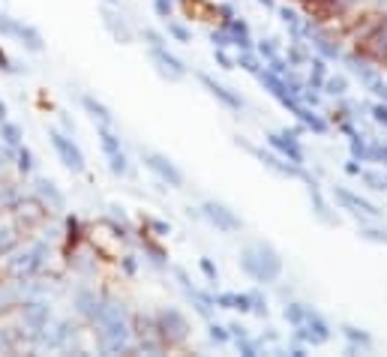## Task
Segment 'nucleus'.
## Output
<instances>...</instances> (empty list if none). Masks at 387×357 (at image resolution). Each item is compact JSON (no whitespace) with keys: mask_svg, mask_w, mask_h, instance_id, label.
I'll return each mask as SVG.
<instances>
[{"mask_svg":"<svg viewBox=\"0 0 387 357\" xmlns=\"http://www.w3.org/2000/svg\"><path fill=\"white\" fill-rule=\"evenodd\" d=\"M156 327H160V340L165 342V349H181L190 340V321L177 306H165L156 312Z\"/></svg>","mask_w":387,"mask_h":357,"instance_id":"obj_1","label":"nucleus"},{"mask_svg":"<svg viewBox=\"0 0 387 357\" xmlns=\"http://www.w3.org/2000/svg\"><path fill=\"white\" fill-rule=\"evenodd\" d=\"M198 211H202V220L204 222H211L216 231H222V234H237L243 228L241 216H237L228 204L216 202V198H207V202H202V204H198Z\"/></svg>","mask_w":387,"mask_h":357,"instance_id":"obj_2","label":"nucleus"},{"mask_svg":"<svg viewBox=\"0 0 387 357\" xmlns=\"http://www.w3.org/2000/svg\"><path fill=\"white\" fill-rule=\"evenodd\" d=\"M142 162H144L147 172L156 174V181H160V183L172 186V190H183V183H186L183 172L172 160H168L165 153H156V151H147V147H142Z\"/></svg>","mask_w":387,"mask_h":357,"instance_id":"obj_3","label":"nucleus"},{"mask_svg":"<svg viewBox=\"0 0 387 357\" xmlns=\"http://www.w3.org/2000/svg\"><path fill=\"white\" fill-rule=\"evenodd\" d=\"M333 202L342 207V211H349L354 220H361V222H366V220H381V207H375L372 202H366V198H361L357 192H351V190H345V186H333Z\"/></svg>","mask_w":387,"mask_h":357,"instance_id":"obj_4","label":"nucleus"},{"mask_svg":"<svg viewBox=\"0 0 387 357\" xmlns=\"http://www.w3.org/2000/svg\"><path fill=\"white\" fill-rule=\"evenodd\" d=\"M250 153H252L255 160L261 162L264 168H271V172H273V174H280V177H291V181H303V183L312 177L310 172H306V165H294V162H289L285 156H280L276 151H264V147H252Z\"/></svg>","mask_w":387,"mask_h":357,"instance_id":"obj_5","label":"nucleus"},{"mask_svg":"<svg viewBox=\"0 0 387 357\" xmlns=\"http://www.w3.org/2000/svg\"><path fill=\"white\" fill-rule=\"evenodd\" d=\"M48 138H52V144H54L57 156H61V162L69 168V172L82 174L84 168H87V162H84L82 147L73 142V135H69V132H61V130H48Z\"/></svg>","mask_w":387,"mask_h":357,"instance_id":"obj_6","label":"nucleus"},{"mask_svg":"<svg viewBox=\"0 0 387 357\" xmlns=\"http://www.w3.org/2000/svg\"><path fill=\"white\" fill-rule=\"evenodd\" d=\"M252 250L258 255V264H261V285L280 282L285 264H282V255L276 252V246L267 243V241H252Z\"/></svg>","mask_w":387,"mask_h":357,"instance_id":"obj_7","label":"nucleus"},{"mask_svg":"<svg viewBox=\"0 0 387 357\" xmlns=\"http://www.w3.org/2000/svg\"><path fill=\"white\" fill-rule=\"evenodd\" d=\"M267 147L276 151L280 156H285L294 165H306V151L301 147V138H294L289 130L282 132H267Z\"/></svg>","mask_w":387,"mask_h":357,"instance_id":"obj_8","label":"nucleus"},{"mask_svg":"<svg viewBox=\"0 0 387 357\" xmlns=\"http://www.w3.org/2000/svg\"><path fill=\"white\" fill-rule=\"evenodd\" d=\"M151 61L156 63V73H160L162 78H168V82H183V78L190 75L186 63L168 52V45L165 48H151Z\"/></svg>","mask_w":387,"mask_h":357,"instance_id":"obj_9","label":"nucleus"},{"mask_svg":"<svg viewBox=\"0 0 387 357\" xmlns=\"http://www.w3.org/2000/svg\"><path fill=\"white\" fill-rule=\"evenodd\" d=\"M342 63L349 66V75H354L357 82H361L363 87H370L375 78H381V73H379V63L375 61H370L366 54H361L354 48V52H349V54H342Z\"/></svg>","mask_w":387,"mask_h":357,"instance_id":"obj_10","label":"nucleus"},{"mask_svg":"<svg viewBox=\"0 0 387 357\" xmlns=\"http://www.w3.org/2000/svg\"><path fill=\"white\" fill-rule=\"evenodd\" d=\"M198 82H202L207 87V93H211L220 105H225L228 112H243V108H246V102H243L241 93H234L232 87H225L222 82H216V78H211L207 73H198Z\"/></svg>","mask_w":387,"mask_h":357,"instance_id":"obj_11","label":"nucleus"},{"mask_svg":"<svg viewBox=\"0 0 387 357\" xmlns=\"http://www.w3.org/2000/svg\"><path fill=\"white\" fill-rule=\"evenodd\" d=\"M103 24H105V31L114 36V43H121V45H129L132 43V27L126 24V18L121 15V9L117 6H103Z\"/></svg>","mask_w":387,"mask_h":357,"instance_id":"obj_12","label":"nucleus"},{"mask_svg":"<svg viewBox=\"0 0 387 357\" xmlns=\"http://www.w3.org/2000/svg\"><path fill=\"white\" fill-rule=\"evenodd\" d=\"M36 195H39V202H43L48 211H63V192L57 190V186L52 181H36Z\"/></svg>","mask_w":387,"mask_h":357,"instance_id":"obj_13","label":"nucleus"},{"mask_svg":"<svg viewBox=\"0 0 387 357\" xmlns=\"http://www.w3.org/2000/svg\"><path fill=\"white\" fill-rule=\"evenodd\" d=\"M237 264H241V271L250 276L252 282L261 285V264H258V255H255V250H252V243H246L243 250L237 252Z\"/></svg>","mask_w":387,"mask_h":357,"instance_id":"obj_14","label":"nucleus"},{"mask_svg":"<svg viewBox=\"0 0 387 357\" xmlns=\"http://www.w3.org/2000/svg\"><path fill=\"white\" fill-rule=\"evenodd\" d=\"M82 105H84V112L91 114L96 123H105V126H112V123H114V114H112V108H108L105 102H99L96 96H91V93H82Z\"/></svg>","mask_w":387,"mask_h":357,"instance_id":"obj_15","label":"nucleus"},{"mask_svg":"<svg viewBox=\"0 0 387 357\" xmlns=\"http://www.w3.org/2000/svg\"><path fill=\"white\" fill-rule=\"evenodd\" d=\"M15 39L22 43L27 52H33V54H39V52H45V39H43V33L36 31L33 24H18V33H15Z\"/></svg>","mask_w":387,"mask_h":357,"instance_id":"obj_16","label":"nucleus"},{"mask_svg":"<svg viewBox=\"0 0 387 357\" xmlns=\"http://www.w3.org/2000/svg\"><path fill=\"white\" fill-rule=\"evenodd\" d=\"M310 43L306 39H301V36H294L291 43H289V48L282 52V57L289 61V66H306V61H310Z\"/></svg>","mask_w":387,"mask_h":357,"instance_id":"obj_17","label":"nucleus"},{"mask_svg":"<svg viewBox=\"0 0 387 357\" xmlns=\"http://www.w3.org/2000/svg\"><path fill=\"white\" fill-rule=\"evenodd\" d=\"M142 246H144V259L151 261L156 271H165V246L162 243H156L153 241V234L151 231H144V237H142Z\"/></svg>","mask_w":387,"mask_h":357,"instance_id":"obj_18","label":"nucleus"},{"mask_svg":"<svg viewBox=\"0 0 387 357\" xmlns=\"http://www.w3.org/2000/svg\"><path fill=\"white\" fill-rule=\"evenodd\" d=\"M340 333H342L345 342H351V345H357V349H363V351H370L372 342H375L370 331H363V327H354V324H340Z\"/></svg>","mask_w":387,"mask_h":357,"instance_id":"obj_19","label":"nucleus"},{"mask_svg":"<svg viewBox=\"0 0 387 357\" xmlns=\"http://www.w3.org/2000/svg\"><path fill=\"white\" fill-rule=\"evenodd\" d=\"M306 66H310V75H306V87H315V91H321V87H324V78L331 75V73H327V61H324V57H319V54H310Z\"/></svg>","mask_w":387,"mask_h":357,"instance_id":"obj_20","label":"nucleus"},{"mask_svg":"<svg viewBox=\"0 0 387 357\" xmlns=\"http://www.w3.org/2000/svg\"><path fill=\"white\" fill-rule=\"evenodd\" d=\"M96 135H99V147H103V153L105 156H114V153H121L123 147H121V135H117L112 126H105V123H99L96 126Z\"/></svg>","mask_w":387,"mask_h":357,"instance_id":"obj_21","label":"nucleus"},{"mask_svg":"<svg viewBox=\"0 0 387 357\" xmlns=\"http://www.w3.org/2000/svg\"><path fill=\"white\" fill-rule=\"evenodd\" d=\"M234 66H241L243 73H250V75H258L264 69V57L255 52V48H250V52H237L234 57Z\"/></svg>","mask_w":387,"mask_h":357,"instance_id":"obj_22","label":"nucleus"},{"mask_svg":"<svg viewBox=\"0 0 387 357\" xmlns=\"http://www.w3.org/2000/svg\"><path fill=\"white\" fill-rule=\"evenodd\" d=\"M310 310H312V306H306V303H301V301H285V306H282V319L289 321L291 327H297V324H303L306 319H310Z\"/></svg>","mask_w":387,"mask_h":357,"instance_id":"obj_23","label":"nucleus"},{"mask_svg":"<svg viewBox=\"0 0 387 357\" xmlns=\"http://www.w3.org/2000/svg\"><path fill=\"white\" fill-rule=\"evenodd\" d=\"M165 33L172 36L174 43H181V45H190L192 43V31L183 22H177V18H165Z\"/></svg>","mask_w":387,"mask_h":357,"instance_id":"obj_24","label":"nucleus"},{"mask_svg":"<svg viewBox=\"0 0 387 357\" xmlns=\"http://www.w3.org/2000/svg\"><path fill=\"white\" fill-rule=\"evenodd\" d=\"M349 153H351V160H357V162H370V138H363L361 132L351 135L349 138Z\"/></svg>","mask_w":387,"mask_h":357,"instance_id":"obj_25","label":"nucleus"},{"mask_svg":"<svg viewBox=\"0 0 387 357\" xmlns=\"http://www.w3.org/2000/svg\"><path fill=\"white\" fill-rule=\"evenodd\" d=\"M321 91H324L327 96H336V99L345 96V93H349V75H327Z\"/></svg>","mask_w":387,"mask_h":357,"instance_id":"obj_26","label":"nucleus"},{"mask_svg":"<svg viewBox=\"0 0 387 357\" xmlns=\"http://www.w3.org/2000/svg\"><path fill=\"white\" fill-rule=\"evenodd\" d=\"M276 13H280V22H282L285 27H289L291 39H294V36H301V22H303V18L297 15L291 6H276Z\"/></svg>","mask_w":387,"mask_h":357,"instance_id":"obj_27","label":"nucleus"},{"mask_svg":"<svg viewBox=\"0 0 387 357\" xmlns=\"http://www.w3.org/2000/svg\"><path fill=\"white\" fill-rule=\"evenodd\" d=\"M255 52L264 57V63L271 61V57H280L282 54V45H280V39H273V36H264V39H258V45H255Z\"/></svg>","mask_w":387,"mask_h":357,"instance_id":"obj_28","label":"nucleus"},{"mask_svg":"<svg viewBox=\"0 0 387 357\" xmlns=\"http://www.w3.org/2000/svg\"><path fill=\"white\" fill-rule=\"evenodd\" d=\"M207 340H211L213 345H225L232 342V333H228V324H220V321H207Z\"/></svg>","mask_w":387,"mask_h":357,"instance_id":"obj_29","label":"nucleus"},{"mask_svg":"<svg viewBox=\"0 0 387 357\" xmlns=\"http://www.w3.org/2000/svg\"><path fill=\"white\" fill-rule=\"evenodd\" d=\"M0 138H3L6 147H18V144H22V130H18L15 123L3 121V123H0Z\"/></svg>","mask_w":387,"mask_h":357,"instance_id":"obj_30","label":"nucleus"},{"mask_svg":"<svg viewBox=\"0 0 387 357\" xmlns=\"http://www.w3.org/2000/svg\"><path fill=\"white\" fill-rule=\"evenodd\" d=\"M211 45L213 48H234V39H232V33H228L225 24H216L211 31Z\"/></svg>","mask_w":387,"mask_h":357,"instance_id":"obj_31","label":"nucleus"},{"mask_svg":"<svg viewBox=\"0 0 387 357\" xmlns=\"http://www.w3.org/2000/svg\"><path fill=\"white\" fill-rule=\"evenodd\" d=\"M246 294H250V312L258 315V319H267V297L261 294V289H252Z\"/></svg>","mask_w":387,"mask_h":357,"instance_id":"obj_32","label":"nucleus"},{"mask_svg":"<svg viewBox=\"0 0 387 357\" xmlns=\"http://www.w3.org/2000/svg\"><path fill=\"white\" fill-rule=\"evenodd\" d=\"M15 165H18V172H22V174H31L33 172V153L31 151H27V147L24 144H18L15 147Z\"/></svg>","mask_w":387,"mask_h":357,"instance_id":"obj_33","label":"nucleus"},{"mask_svg":"<svg viewBox=\"0 0 387 357\" xmlns=\"http://www.w3.org/2000/svg\"><path fill=\"white\" fill-rule=\"evenodd\" d=\"M66 243L75 246L82 243V220H78V216H66Z\"/></svg>","mask_w":387,"mask_h":357,"instance_id":"obj_34","label":"nucleus"},{"mask_svg":"<svg viewBox=\"0 0 387 357\" xmlns=\"http://www.w3.org/2000/svg\"><path fill=\"white\" fill-rule=\"evenodd\" d=\"M108 168H112V174H117V177H123V174H129V160H126V153L121 151V153L108 156Z\"/></svg>","mask_w":387,"mask_h":357,"instance_id":"obj_35","label":"nucleus"},{"mask_svg":"<svg viewBox=\"0 0 387 357\" xmlns=\"http://www.w3.org/2000/svg\"><path fill=\"white\" fill-rule=\"evenodd\" d=\"M357 234H361L363 241H372V243H387V231L384 228H375V225H361Z\"/></svg>","mask_w":387,"mask_h":357,"instance_id":"obj_36","label":"nucleus"},{"mask_svg":"<svg viewBox=\"0 0 387 357\" xmlns=\"http://www.w3.org/2000/svg\"><path fill=\"white\" fill-rule=\"evenodd\" d=\"M361 181L370 186V190H375V192H384L387 190V181H384V174H375V172H366L363 168V174H361Z\"/></svg>","mask_w":387,"mask_h":357,"instance_id":"obj_37","label":"nucleus"},{"mask_svg":"<svg viewBox=\"0 0 387 357\" xmlns=\"http://www.w3.org/2000/svg\"><path fill=\"white\" fill-rule=\"evenodd\" d=\"M198 271L204 273L207 282H220V271H216L213 259H207V255H202V259H198Z\"/></svg>","mask_w":387,"mask_h":357,"instance_id":"obj_38","label":"nucleus"},{"mask_svg":"<svg viewBox=\"0 0 387 357\" xmlns=\"http://www.w3.org/2000/svg\"><path fill=\"white\" fill-rule=\"evenodd\" d=\"M142 222L147 225V231H151L153 237H165V234H172V225L162 222V220H153V216H144Z\"/></svg>","mask_w":387,"mask_h":357,"instance_id":"obj_39","label":"nucleus"},{"mask_svg":"<svg viewBox=\"0 0 387 357\" xmlns=\"http://www.w3.org/2000/svg\"><path fill=\"white\" fill-rule=\"evenodd\" d=\"M18 18H13V15H6V13H0V36H9V39H15V33H18Z\"/></svg>","mask_w":387,"mask_h":357,"instance_id":"obj_40","label":"nucleus"},{"mask_svg":"<svg viewBox=\"0 0 387 357\" xmlns=\"http://www.w3.org/2000/svg\"><path fill=\"white\" fill-rule=\"evenodd\" d=\"M213 63L220 66V69H225V73L237 69V66H234V57L228 54V48H213Z\"/></svg>","mask_w":387,"mask_h":357,"instance_id":"obj_41","label":"nucleus"},{"mask_svg":"<svg viewBox=\"0 0 387 357\" xmlns=\"http://www.w3.org/2000/svg\"><path fill=\"white\" fill-rule=\"evenodd\" d=\"M142 36H144L147 48H165V45H168V39H165L160 31H153V27H144V31H142Z\"/></svg>","mask_w":387,"mask_h":357,"instance_id":"obj_42","label":"nucleus"},{"mask_svg":"<svg viewBox=\"0 0 387 357\" xmlns=\"http://www.w3.org/2000/svg\"><path fill=\"white\" fill-rule=\"evenodd\" d=\"M370 117L379 126H384V130H387V102H381V99H379V102H372L370 105Z\"/></svg>","mask_w":387,"mask_h":357,"instance_id":"obj_43","label":"nucleus"},{"mask_svg":"<svg viewBox=\"0 0 387 357\" xmlns=\"http://www.w3.org/2000/svg\"><path fill=\"white\" fill-rule=\"evenodd\" d=\"M174 3H177V0H153V13L160 15L162 22H165V18H174Z\"/></svg>","mask_w":387,"mask_h":357,"instance_id":"obj_44","label":"nucleus"},{"mask_svg":"<svg viewBox=\"0 0 387 357\" xmlns=\"http://www.w3.org/2000/svg\"><path fill=\"white\" fill-rule=\"evenodd\" d=\"M121 271H123L126 276H135V273H138V261H135V255H123V259H121Z\"/></svg>","mask_w":387,"mask_h":357,"instance_id":"obj_45","label":"nucleus"},{"mask_svg":"<svg viewBox=\"0 0 387 357\" xmlns=\"http://www.w3.org/2000/svg\"><path fill=\"white\" fill-rule=\"evenodd\" d=\"M0 69H3V73L6 75H18V73H22V69H18L13 61H9V57H6V52H3V48H0Z\"/></svg>","mask_w":387,"mask_h":357,"instance_id":"obj_46","label":"nucleus"},{"mask_svg":"<svg viewBox=\"0 0 387 357\" xmlns=\"http://www.w3.org/2000/svg\"><path fill=\"white\" fill-rule=\"evenodd\" d=\"M234 15H237V13H234L232 3H216V18H220V24L228 22V18H234Z\"/></svg>","mask_w":387,"mask_h":357,"instance_id":"obj_47","label":"nucleus"},{"mask_svg":"<svg viewBox=\"0 0 387 357\" xmlns=\"http://www.w3.org/2000/svg\"><path fill=\"white\" fill-rule=\"evenodd\" d=\"M285 354H291V357H306V354H310V345H303V342L291 340V345L285 349Z\"/></svg>","mask_w":387,"mask_h":357,"instance_id":"obj_48","label":"nucleus"},{"mask_svg":"<svg viewBox=\"0 0 387 357\" xmlns=\"http://www.w3.org/2000/svg\"><path fill=\"white\" fill-rule=\"evenodd\" d=\"M172 273H174V280L181 282V289H183V291H190V289H192V282H190V273H186L183 267H174Z\"/></svg>","mask_w":387,"mask_h":357,"instance_id":"obj_49","label":"nucleus"},{"mask_svg":"<svg viewBox=\"0 0 387 357\" xmlns=\"http://www.w3.org/2000/svg\"><path fill=\"white\" fill-rule=\"evenodd\" d=\"M228 333H232V340H243V336H250V331H246L241 321H232V324H228Z\"/></svg>","mask_w":387,"mask_h":357,"instance_id":"obj_50","label":"nucleus"},{"mask_svg":"<svg viewBox=\"0 0 387 357\" xmlns=\"http://www.w3.org/2000/svg\"><path fill=\"white\" fill-rule=\"evenodd\" d=\"M345 174H351V177H361V174H363V162L349 160V162H345Z\"/></svg>","mask_w":387,"mask_h":357,"instance_id":"obj_51","label":"nucleus"},{"mask_svg":"<svg viewBox=\"0 0 387 357\" xmlns=\"http://www.w3.org/2000/svg\"><path fill=\"white\" fill-rule=\"evenodd\" d=\"M255 3L264 6V9H273V13H276V0H255Z\"/></svg>","mask_w":387,"mask_h":357,"instance_id":"obj_52","label":"nucleus"},{"mask_svg":"<svg viewBox=\"0 0 387 357\" xmlns=\"http://www.w3.org/2000/svg\"><path fill=\"white\" fill-rule=\"evenodd\" d=\"M3 121H6V102L0 99V123H3Z\"/></svg>","mask_w":387,"mask_h":357,"instance_id":"obj_53","label":"nucleus"},{"mask_svg":"<svg viewBox=\"0 0 387 357\" xmlns=\"http://www.w3.org/2000/svg\"><path fill=\"white\" fill-rule=\"evenodd\" d=\"M103 3H108V6H121V0H103Z\"/></svg>","mask_w":387,"mask_h":357,"instance_id":"obj_54","label":"nucleus"},{"mask_svg":"<svg viewBox=\"0 0 387 357\" xmlns=\"http://www.w3.org/2000/svg\"><path fill=\"white\" fill-rule=\"evenodd\" d=\"M384 181H387V174H384Z\"/></svg>","mask_w":387,"mask_h":357,"instance_id":"obj_55","label":"nucleus"}]
</instances>
